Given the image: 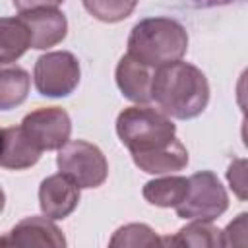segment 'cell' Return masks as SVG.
Returning a JSON list of instances; mask_svg holds the SVG:
<instances>
[{
    "instance_id": "cell-1",
    "label": "cell",
    "mask_w": 248,
    "mask_h": 248,
    "mask_svg": "<svg viewBox=\"0 0 248 248\" xmlns=\"http://www.w3.org/2000/svg\"><path fill=\"white\" fill-rule=\"evenodd\" d=\"M116 134L143 172L167 174L188 165V151L176 140V126L163 110L128 107L116 118Z\"/></svg>"
},
{
    "instance_id": "cell-7",
    "label": "cell",
    "mask_w": 248,
    "mask_h": 248,
    "mask_svg": "<svg viewBox=\"0 0 248 248\" xmlns=\"http://www.w3.org/2000/svg\"><path fill=\"white\" fill-rule=\"evenodd\" d=\"M21 130L41 151H52L60 149L70 140L72 122L64 108L43 107L25 114L21 120Z\"/></svg>"
},
{
    "instance_id": "cell-6",
    "label": "cell",
    "mask_w": 248,
    "mask_h": 248,
    "mask_svg": "<svg viewBox=\"0 0 248 248\" xmlns=\"http://www.w3.org/2000/svg\"><path fill=\"white\" fill-rule=\"evenodd\" d=\"M33 79L41 95L66 97L79 83V62L68 50L46 52L37 58Z\"/></svg>"
},
{
    "instance_id": "cell-13",
    "label": "cell",
    "mask_w": 248,
    "mask_h": 248,
    "mask_svg": "<svg viewBox=\"0 0 248 248\" xmlns=\"http://www.w3.org/2000/svg\"><path fill=\"white\" fill-rule=\"evenodd\" d=\"M31 78L27 70L17 64L0 62V110L19 107L29 93Z\"/></svg>"
},
{
    "instance_id": "cell-4",
    "label": "cell",
    "mask_w": 248,
    "mask_h": 248,
    "mask_svg": "<svg viewBox=\"0 0 248 248\" xmlns=\"http://www.w3.org/2000/svg\"><path fill=\"white\" fill-rule=\"evenodd\" d=\"M229 207V196L211 170L196 172L188 178L186 198L174 207L176 215L190 221H213Z\"/></svg>"
},
{
    "instance_id": "cell-14",
    "label": "cell",
    "mask_w": 248,
    "mask_h": 248,
    "mask_svg": "<svg viewBox=\"0 0 248 248\" xmlns=\"http://www.w3.org/2000/svg\"><path fill=\"white\" fill-rule=\"evenodd\" d=\"M31 46L29 29L21 17H0V62L12 64Z\"/></svg>"
},
{
    "instance_id": "cell-5",
    "label": "cell",
    "mask_w": 248,
    "mask_h": 248,
    "mask_svg": "<svg viewBox=\"0 0 248 248\" xmlns=\"http://www.w3.org/2000/svg\"><path fill=\"white\" fill-rule=\"evenodd\" d=\"M58 170L72 178L79 188H97L107 180L108 165L103 151L83 140L66 141L58 149Z\"/></svg>"
},
{
    "instance_id": "cell-23",
    "label": "cell",
    "mask_w": 248,
    "mask_h": 248,
    "mask_svg": "<svg viewBox=\"0 0 248 248\" xmlns=\"http://www.w3.org/2000/svg\"><path fill=\"white\" fill-rule=\"evenodd\" d=\"M2 140H4V130H0V151H2Z\"/></svg>"
},
{
    "instance_id": "cell-9",
    "label": "cell",
    "mask_w": 248,
    "mask_h": 248,
    "mask_svg": "<svg viewBox=\"0 0 248 248\" xmlns=\"http://www.w3.org/2000/svg\"><path fill=\"white\" fill-rule=\"evenodd\" d=\"M0 246H48L64 248L66 238L62 231L45 217H27L19 221L10 232L0 236Z\"/></svg>"
},
{
    "instance_id": "cell-10",
    "label": "cell",
    "mask_w": 248,
    "mask_h": 248,
    "mask_svg": "<svg viewBox=\"0 0 248 248\" xmlns=\"http://www.w3.org/2000/svg\"><path fill=\"white\" fill-rule=\"evenodd\" d=\"M19 17L29 29L31 48L45 50L58 45L66 37L68 21L58 8H37L19 12Z\"/></svg>"
},
{
    "instance_id": "cell-22",
    "label": "cell",
    "mask_w": 248,
    "mask_h": 248,
    "mask_svg": "<svg viewBox=\"0 0 248 248\" xmlns=\"http://www.w3.org/2000/svg\"><path fill=\"white\" fill-rule=\"evenodd\" d=\"M4 203H6V196H4V192H2V188H0V213H2V209H4Z\"/></svg>"
},
{
    "instance_id": "cell-16",
    "label": "cell",
    "mask_w": 248,
    "mask_h": 248,
    "mask_svg": "<svg viewBox=\"0 0 248 248\" xmlns=\"http://www.w3.org/2000/svg\"><path fill=\"white\" fill-rule=\"evenodd\" d=\"M163 244L169 246H202L213 248L223 246V231L211 225V221H192L182 227L172 238H163Z\"/></svg>"
},
{
    "instance_id": "cell-15",
    "label": "cell",
    "mask_w": 248,
    "mask_h": 248,
    "mask_svg": "<svg viewBox=\"0 0 248 248\" xmlns=\"http://www.w3.org/2000/svg\"><path fill=\"white\" fill-rule=\"evenodd\" d=\"M188 192V178L184 176H163L149 180L143 186V198L157 207H176Z\"/></svg>"
},
{
    "instance_id": "cell-21",
    "label": "cell",
    "mask_w": 248,
    "mask_h": 248,
    "mask_svg": "<svg viewBox=\"0 0 248 248\" xmlns=\"http://www.w3.org/2000/svg\"><path fill=\"white\" fill-rule=\"evenodd\" d=\"M231 2H238V0H196V4L200 6H221V4H231Z\"/></svg>"
},
{
    "instance_id": "cell-19",
    "label": "cell",
    "mask_w": 248,
    "mask_h": 248,
    "mask_svg": "<svg viewBox=\"0 0 248 248\" xmlns=\"http://www.w3.org/2000/svg\"><path fill=\"white\" fill-rule=\"evenodd\" d=\"M227 178H229L232 190L236 192V196H238L240 200H246V180H244V161H242V159L234 161V163L229 167Z\"/></svg>"
},
{
    "instance_id": "cell-11",
    "label": "cell",
    "mask_w": 248,
    "mask_h": 248,
    "mask_svg": "<svg viewBox=\"0 0 248 248\" xmlns=\"http://www.w3.org/2000/svg\"><path fill=\"white\" fill-rule=\"evenodd\" d=\"M116 85L122 95L138 105H145L151 101V81L153 72L149 66L138 62L130 54H124L116 66Z\"/></svg>"
},
{
    "instance_id": "cell-18",
    "label": "cell",
    "mask_w": 248,
    "mask_h": 248,
    "mask_svg": "<svg viewBox=\"0 0 248 248\" xmlns=\"http://www.w3.org/2000/svg\"><path fill=\"white\" fill-rule=\"evenodd\" d=\"M112 248L116 246H161L163 240L155 234V231L143 223H130L120 227L108 242Z\"/></svg>"
},
{
    "instance_id": "cell-12",
    "label": "cell",
    "mask_w": 248,
    "mask_h": 248,
    "mask_svg": "<svg viewBox=\"0 0 248 248\" xmlns=\"http://www.w3.org/2000/svg\"><path fill=\"white\" fill-rule=\"evenodd\" d=\"M41 157V149L25 136L21 126L4 128L2 151H0V167L21 170L33 167Z\"/></svg>"
},
{
    "instance_id": "cell-3",
    "label": "cell",
    "mask_w": 248,
    "mask_h": 248,
    "mask_svg": "<svg viewBox=\"0 0 248 248\" xmlns=\"http://www.w3.org/2000/svg\"><path fill=\"white\" fill-rule=\"evenodd\" d=\"M188 50L186 29L170 17H147L134 25L128 54L151 70L180 60Z\"/></svg>"
},
{
    "instance_id": "cell-20",
    "label": "cell",
    "mask_w": 248,
    "mask_h": 248,
    "mask_svg": "<svg viewBox=\"0 0 248 248\" xmlns=\"http://www.w3.org/2000/svg\"><path fill=\"white\" fill-rule=\"evenodd\" d=\"M17 12L37 10V8H58L64 0H12Z\"/></svg>"
},
{
    "instance_id": "cell-17",
    "label": "cell",
    "mask_w": 248,
    "mask_h": 248,
    "mask_svg": "<svg viewBox=\"0 0 248 248\" xmlns=\"http://www.w3.org/2000/svg\"><path fill=\"white\" fill-rule=\"evenodd\" d=\"M81 2L95 19L105 23H116L126 19L138 4V0H81Z\"/></svg>"
},
{
    "instance_id": "cell-2",
    "label": "cell",
    "mask_w": 248,
    "mask_h": 248,
    "mask_svg": "<svg viewBox=\"0 0 248 248\" xmlns=\"http://www.w3.org/2000/svg\"><path fill=\"white\" fill-rule=\"evenodd\" d=\"M151 99L167 116L178 120L196 118L209 103V83L200 68L176 60L153 74Z\"/></svg>"
},
{
    "instance_id": "cell-8",
    "label": "cell",
    "mask_w": 248,
    "mask_h": 248,
    "mask_svg": "<svg viewBox=\"0 0 248 248\" xmlns=\"http://www.w3.org/2000/svg\"><path fill=\"white\" fill-rule=\"evenodd\" d=\"M79 203V186L58 172L46 176L39 186V205L41 211L48 219H64L68 217Z\"/></svg>"
}]
</instances>
